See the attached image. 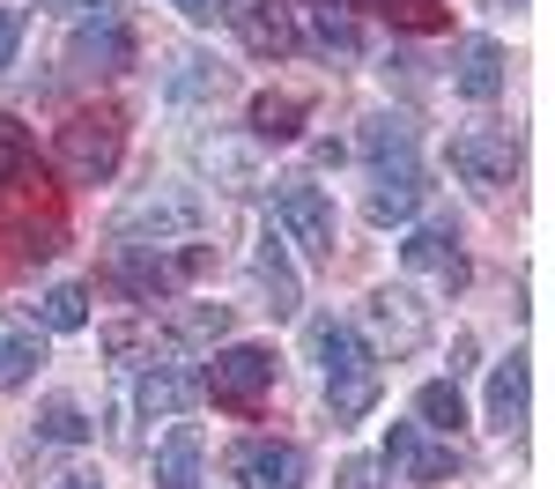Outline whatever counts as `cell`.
I'll return each mask as SVG.
<instances>
[{"label":"cell","instance_id":"obj_1","mask_svg":"<svg viewBox=\"0 0 555 489\" xmlns=\"http://www.w3.org/2000/svg\"><path fill=\"white\" fill-rule=\"evenodd\" d=\"M304 349H311V363L326 371V415H334V430H348V423H363L371 408H378L385 394V371H378V349L348 326V319H334V311H319L311 326H304Z\"/></svg>","mask_w":555,"mask_h":489},{"label":"cell","instance_id":"obj_2","mask_svg":"<svg viewBox=\"0 0 555 489\" xmlns=\"http://www.w3.org/2000/svg\"><path fill=\"white\" fill-rule=\"evenodd\" d=\"M119 156H127V112L119 104H89L75 112L60 141H52V164L75 178V185H104V178L119 171Z\"/></svg>","mask_w":555,"mask_h":489},{"label":"cell","instance_id":"obj_3","mask_svg":"<svg viewBox=\"0 0 555 489\" xmlns=\"http://www.w3.org/2000/svg\"><path fill=\"white\" fill-rule=\"evenodd\" d=\"M267 208H274V230L304 245L311 260H334V245H341V216H334V193L326 185H311V178H274L267 185Z\"/></svg>","mask_w":555,"mask_h":489},{"label":"cell","instance_id":"obj_4","mask_svg":"<svg viewBox=\"0 0 555 489\" xmlns=\"http://www.w3.org/2000/svg\"><path fill=\"white\" fill-rule=\"evenodd\" d=\"M208 222V201H201V185H149V193H133L127 208H119V237L133 245H171V237H193Z\"/></svg>","mask_w":555,"mask_h":489},{"label":"cell","instance_id":"obj_5","mask_svg":"<svg viewBox=\"0 0 555 489\" xmlns=\"http://www.w3.org/2000/svg\"><path fill=\"white\" fill-rule=\"evenodd\" d=\"M274 386V349H259V342H215V363L201 371V394H215V408H237V415H253L259 400Z\"/></svg>","mask_w":555,"mask_h":489},{"label":"cell","instance_id":"obj_6","mask_svg":"<svg viewBox=\"0 0 555 489\" xmlns=\"http://www.w3.org/2000/svg\"><path fill=\"white\" fill-rule=\"evenodd\" d=\"M363 326H371V349L385 356H415L429 342V305L408 289V282H385V289H371V305H363Z\"/></svg>","mask_w":555,"mask_h":489},{"label":"cell","instance_id":"obj_7","mask_svg":"<svg viewBox=\"0 0 555 489\" xmlns=\"http://www.w3.org/2000/svg\"><path fill=\"white\" fill-rule=\"evenodd\" d=\"M452 171L467 178L481 201H504V193H512V178H518V149H512V133H496V127H467L460 141H452Z\"/></svg>","mask_w":555,"mask_h":489},{"label":"cell","instance_id":"obj_8","mask_svg":"<svg viewBox=\"0 0 555 489\" xmlns=\"http://www.w3.org/2000/svg\"><path fill=\"white\" fill-rule=\"evenodd\" d=\"M230 482L237 489H304L311 482V460L289 438H245L230 452Z\"/></svg>","mask_w":555,"mask_h":489},{"label":"cell","instance_id":"obj_9","mask_svg":"<svg viewBox=\"0 0 555 489\" xmlns=\"http://www.w3.org/2000/svg\"><path fill=\"white\" fill-rule=\"evenodd\" d=\"M400 267L429 274L437 289H467V253H460V222H452V216L415 222V230L400 237Z\"/></svg>","mask_w":555,"mask_h":489},{"label":"cell","instance_id":"obj_10","mask_svg":"<svg viewBox=\"0 0 555 489\" xmlns=\"http://www.w3.org/2000/svg\"><path fill=\"white\" fill-rule=\"evenodd\" d=\"M429 201V171H423V156L415 164H378L371 171V193H363V216L378 222H415V208Z\"/></svg>","mask_w":555,"mask_h":489},{"label":"cell","instance_id":"obj_11","mask_svg":"<svg viewBox=\"0 0 555 489\" xmlns=\"http://www.w3.org/2000/svg\"><path fill=\"white\" fill-rule=\"evenodd\" d=\"M378 460L392 475H408V482H452V475H460V452H452V445H429L423 423H392Z\"/></svg>","mask_w":555,"mask_h":489},{"label":"cell","instance_id":"obj_12","mask_svg":"<svg viewBox=\"0 0 555 489\" xmlns=\"http://www.w3.org/2000/svg\"><path fill=\"white\" fill-rule=\"evenodd\" d=\"M112 289H127L133 305H164V297L185 289V274H178L171 253H156V245H127L119 267H112Z\"/></svg>","mask_w":555,"mask_h":489},{"label":"cell","instance_id":"obj_13","mask_svg":"<svg viewBox=\"0 0 555 489\" xmlns=\"http://www.w3.org/2000/svg\"><path fill=\"white\" fill-rule=\"evenodd\" d=\"M201 400V371L193 363H141V386H133V408L149 423H171Z\"/></svg>","mask_w":555,"mask_h":489},{"label":"cell","instance_id":"obj_14","mask_svg":"<svg viewBox=\"0 0 555 489\" xmlns=\"http://www.w3.org/2000/svg\"><path fill=\"white\" fill-rule=\"evenodd\" d=\"M253 274H259V289H267V311H274V319H297L304 282H297V260H289V237H282L274 222L259 230V245H253Z\"/></svg>","mask_w":555,"mask_h":489},{"label":"cell","instance_id":"obj_15","mask_svg":"<svg viewBox=\"0 0 555 489\" xmlns=\"http://www.w3.org/2000/svg\"><path fill=\"white\" fill-rule=\"evenodd\" d=\"M452 82H460V96H474V104H496L504 96V82H512V60H504V44L496 38H460V52H452Z\"/></svg>","mask_w":555,"mask_h":489},{"label":"cell","instance_id":"obj_16","mask_svg":"<svg viewBox=\"0 0 555 489\" xmlns=\"http://www.w3.org/2000/svg\"><path fill=\"white\" fill-rule=\"evenodd\" d=\"M67 67H82V75H119V67H133V30L119 15L82 23V30L67 38Z\"/></svg>","mask_w":555,"mask_h":489},{"label":"cell","instance_id":"obj_17","mask_svg":"<svg viewBox=\"0 0 555 489\" xmlns=\"http://www.w3.org/2000/svg\"><path fill=\"white\" fill-rule=\"evenodd\" d=\"M230 23L245 30V44H253L259 60H289V52H297V23H289L282 0H237Z\"/></svg>","mask_w":555,"mask_h":489},{"label":"cell","instance_id":"obj_18","mask_svg":"<svg viewBox=\"0 0 555 489\" xmlns=\"http://www.w3.org/2000/svg\"><path fill=\"white\" fill-rule=\"evenodd\" d=\"M526 386H533V363H526V356H504V363L489 371V400H481V423H489L496 438H512L518 423H526Z\"/></svg>","mask_w":555,"mask_h":489},{"label":"cell","instance_id":"obj_19","mask_svg":"<svg viewBox=\"0 0 555 489\" xmlns=\"http://www.w3.org/2000/svg\"><path fill=\"white\" fill-rule=\"evenodd\" d=\"M44 363V326L38 319H0V394L30 386Z\"/></svg>","mask_w":555,"mask_h":489},{"label":"cell","instance_id":"obj_20","mask_svg":"<svg viewBox=\"0 0 555 489\" xmlns=\"http://www.w3.org/2000/svg\"><path fill=\"white\" fill-rule=\"evenodd\" d=\"M356 149H363L371 171H378V164H415V119H408V112H371L363 133H356Z\"/></svg>","mask_w":555,"mask_h":489},{"label":"cell","instance_id":"obj_21","mask_svg":"<svg viewBox=\"0 0 555 489\" xmlns=\"http://www.w3.org/2000/svg\"><path fill=\"white\" fill-rule=\"evenodd\" d=\"M304 104L297 89H259L253 104H245V127H253V141H297L304 133Z\"/></svg>","mask_w":555,"mask_h":489},{"label":"cell","instance_id":"obj_22","mask_svg":"<svg viewBox=\"0 0 555 489\" xmlns=\"http://www.w3.org/2000/svg\"><path fill=\"white\" fill-rule=\"evenodd\" d=\"M156 489H201V430L171 423L156 445Z\"/></svg>","mask_w":555,"mask_h":489},{"label":"cell","instance_id":"obj_23","mask_svg":"<svg viewBox=\"0 0 555 489\" xmlns=\"http://www.w3.org/2000/svg\"><path fill=\"white\" fill-rule=\"evenodd\" d=\"M415 423L437 430V438H452L460 423H467V400H460V378H429L423 394H415Z\"/></svg>","mask_w":555,"mask_h":489},{"label":"cell","instance_id":"obj_24","mask_svg":"<svg viewBox=\"0 0 555 489\" xmlns=\"http://www.w3.org/2000/svg\"><path fill=\"white\" fill-rule=\"evenodd\" d=\"M230 305H178L164 319V342H230Z\"/></svg>","mask_w":555,"mask_h":489},{"label":"cell","instance_id":"obj_25","mask_svg":"<svg viewBox=\"0 0 555 489\" xmlns=\"http://www.w3.org/2000/svg\"><path fill=\"white\" fill-rule=\"evenodd\" d=\"M38 326L44 334H75V326H89V289L82 282H52L38 297Z\"/></svg>","mask_w":555,"mask_h":489},{"label":"cell","instance_id":"obj_26","mask_svg":"<svg viewBox=\"0 0 555 489\" xmlns=\"http://www.w3.org/2000/svg\"><path fill=\"white\" fill-rule=\"evenodd\" d=\"M104 356H112L119 371H141V363H156V326H141V319H119V326H104Z\"/></svg>","mask_w":555,"mask_h":489},{"label":"cell","instance_id":"obj_27","mask_svg":"<svg viewBox=\"0 0 555 489\" xmlns=\"http://www.w3.org/2000/svg\"><path fill=\"white\" fill-rule=\"evenodd\" d=\"M38 438H44V445H82V438H89V415H82V400L52 394V400L38 408Z\"/></svg>","mask_w":555,"mask_h":489},{"label":"cell","instance_id":"obj_28","mask_svg":"<svg viewBox=\"0 0 555 489\" xmlns=\"http://www.w3.org/2000/svg\"><path fill=\"white\" fill-rule=\"evenodd\" d=\"M230 89V67L222 60H201V52H185L171 67V96H222Z\"/></svg>","mask_w":555,"mask_h":489},{"label":"cell","instance_id":"obj_29","mask_svg":"<svg viewBox=\"0 0 555 489\" xmlns=\"http://www.w3.org/2000/svg\"><path fill=\"white\" fill-rule=\"evenodd\" d=\"M311 44H319V52H363V30H356V15H348V8H311Z\"/></svg>","mask_w":555,"mask_h":489},{"label":"cell","instance_id":"obj_30","mask_svg":"<svg viewBox=\"0 0 555 489\" xmlns=\"http://www.w3.org/2000/svg\"><path fill=\"white\" fill-rule=\"evenodd\" d=\"M38 178V149H30V133L0 127V201L15 193V185H30Z\"/></svg>","mask_w":555,"mask_h":489},{"label":"cell","instance_id":"obj_31","mask_svg":"<svg viewBox=\"0 0 555 489\" xmlns=\"http://www.w3.org/2000/svg\"><path fill=\"white\" fill-rule=\"evenodd\" d=\"M208 156V171H222L230 185H259V164H253V141H208L201 149Z\"/></svg>","mask_w":555,"mask_h":489},{"label":"cell","instance_id":"obj_32","mask_svg":"<svg viewBox=\"0 0 555 489\" xmlns=\"http://www.w3.org/2000/svg\"><path fill=\"white\" fill-rule=\"evenodd\" d=\"M378 8L400 23V30H444V23H452V8H444V0H378Z\"/></svg>","mask_w":555,"mask_h":489},{"label":"cell","instance_id":"obj_33","mask_svg":"<svg viewBox=\"0 0 555 489\" xmlns=\"http://www.w3.org/2000/svg\"><path fill=\"white\" fill-rule=\"evenodd\" d=\"M23 30H30V15H23V8H0V67H15V52H23Z\"/></svg>","mask_w":555,"mask_h":489},{"label":"cell","instance_id":"obj_34","mask_svg":"<svg viewBox=\"0 0 555 489\" xmlns=\"http://www.w3.org/2000/svg\"><path fill=\"white\" fill-rule=\"evenodd\" d=\"M334 489H385V460H348L334 475Z\"/></svg>","mask_w":555,"mask_h":489},{"label":"cell","instance_id":"obj_35","mask_svg":"<svg viewBox=\"0 0 555 489\" xmlns=\"http://www.w3.org/2000/svg\"><path fill=\"white\" fill-rule=\"evenodd\" d=\"M178 15H185V23H230V8H237V0H171Z\"/></svg>","mask_w":555,"mask_h":489},{"label":"cell","instance_id":"obj_36","mask_svg":"<svg viewBox=\"0 0 555 489\" xmlns=\"http://www.w3.org/2000/svg\"><path fill=\"white\" fill-rule=\"evenodd\" d=\"M52 8H60V15H89V8H96V15H112L119 0H52Z\"/></svg>","mask_w":555,"mask_h":489},{"label":"cell","instance_id":"obj_37","mask_svg":"<svg viewBox=\"0 0 555 489\" xmlns=\"http://www.w3.org/2000/svg\"><path fill=\"white\" fill-rule=\"evenodd\" d=\"M460 371H474V334H460V342H452V378H460Z\"/></svg>","mask_w":555,"mask_h":489},{"label":"cell","instance_id":"obj_38","mask_svg":"<svg viewBox=\"0 0 555 489\" xmlns=\"http://www.w3.org/2000/svg\"><path fill=\"white\" fill-rule=\"evenodd\" d=\"M52 489H104V482H96V475H60Z\"/></svg>","mask_w":555,"mask_h":489},{"label":"cell","instance_id":"obj_39","mask_svg":"<svg viewBox=\"0 0 555 489\" xmlns=\"http://www.w3.org/2000/svg\"><path fill=\"white\" fill-rule=\"evenodd\" d=\"M311 8H348V0H311Z\"/></svg>","mask_w":555,"mask_h":489},{"label":"cell","instance_id":"obj_40","mask_svg":"<svg viewBox=\"0 0 555 489\" xmlns=\"http://www.w3.org/2000/svg\"><path fill=\"white\" fill-rule=\"evenodd\" d=\"M496 8H518V0H496Z\"/></svg>","mask_w":555,"mask_h":489}]
</instances>
